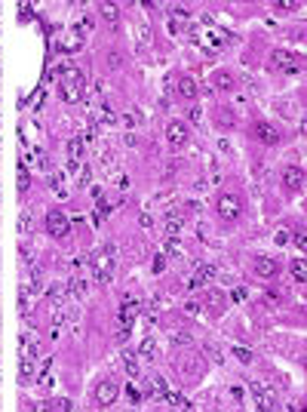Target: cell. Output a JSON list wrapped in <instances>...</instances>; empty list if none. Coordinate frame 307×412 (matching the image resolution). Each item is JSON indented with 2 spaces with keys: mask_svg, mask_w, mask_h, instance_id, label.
Wrapping results in <instances>:
<instances>
[{
  "mask_svg": "<svg viewBox=\"0 0 307 412\" xmlns=\"http://www.w3.org/2000/svg\"><path fill=\"white\" fill-rule=\"evenodd\" d=\"M89 268L98 283H111L114 268H117V243H105L101 249H95L89 255Z\"/></svg>",
  "mask_w": 307,
  "mask_h": 412,
  "instance_id": "cell-1",
  "label": "cell"
},
{
  "mask_svg": "<svg viewBox=\"0 0 307 412\" xmlns=\"http://www.w3.org/2000/svg\"><path fill=\"white\" fill-rule=\"evenodd\" d=\"M59 89H62V99L68 105L80 102L83 99V74L77 68H71V65H62L59 68Z\"/></svg>",
  "mask_w": 307,
  "mask_h": 412,
  "instance_id": "cell-2",
  "label": "cell"
},
{
  "mask_svg": "<svg viewBox=\"0 0 307 412\" xmlns=\"http://www.w3.org/2000/svg\"><path fill=\"white\" fill-rule=\"evenodd\" d=\"M215 209H218V215L224 221H237L243 215V200L237 194H218V206Z\"/></svg>",
  "mask_w": 307,
  "mask_h": 412,
  "instance_id": "cell-3",
  "label": "cell"
},
{
  "mask_svg": "<svg viewBox=\"0 0 307 412\" xmlns=\"http://www.w3.org/2000/svg\"><path fill=\"white\" fill-rule=\"evenodd\" d=\"M46 231L53 234V237H68V231H71V218L65 215V212H59V209H49L46 212Z\"/></svg>",
  "mask_w": 307,
  "mask_h": 412,
  "instance_id": "cell-4",
  "label": "cell"
},
{
  "mask_svg": "<svg viewBox=\"0 0 307 412\" xmlns=\"http://www.w3.org/2000/svg\"><path fill=\"white\" fill-rule=\"evenodd\" d=\"M271 68L274 71H286V74H298L301 71V65L295 62V56L286 53V50H274L271 53Z\"/></svg>",
  "mask_w": 307,
  "mask_h": 412,
  "instance_id": "cell-5",
  "label": "cell"
},
{
  "mask_svg": "<svg viewBox=\"0 0 307 412\" xmlns=\"http://www.w3.org/2000/svg\"><path fill=\"white\" fill-rule=\"evenodd\" d=\"M187 139H190V132H187V123H184V120H169V123H166V142H169L172 148H184Z\"/></svg>",
  "mask_w": 307,
  "mask_h": 412,
  "instance_id": "cell-6",
  "label": "cell"
},
{
  "mask_svg": "<svg viewBox=\"0 0 307 412\" xmlns=\"http://www.w3.org/2000/svg\"><path fill=\"white\" fill-rule=\"evenodd\" d=\"M249 388H252V394H255V403H258V409H274V406H277V400H274V391L267 388L264 382L252 379V382H249Z\"/></svg>",
  "mask_w": 307,
  "mask_h": 412,
  "instance_id": "cell-7",
  "label": "cell"
},
{
  "mask_svg": "<svg viewBox=\"0 0 307 412\" xmlns=\"http://www.w3.org/2000/svg\"><path fill=\"white\" fill-rule=\"evenodd\" d=\"M252 268H255V274H258V277H264V280H274V277L280 274L277 258H271V255H255Z\"/></svg>",
  "mask_w": 307,
  "mask_h": 412,
  "instance_id": "cell-8",
  "label": "cell"
},
{
  "mask_svg": "<svg viewBox=\"0 0 307 412\" xmlns=\"http://www.w3.org/2000/svg\"><path fill=\"white\" fill-rule=\"evenodd\" d=\"M117 394H120L117 382H101V385L95 388V403H98V406H111L114 400H117Z\"/></svg>",
  "mask_w": 307,
  "mask_h": 412,
  "instance_id": "cell-9",
  "label": "cell"
},
{
  "mask_svg": "<svg viewBox=\"0 0 307 412\" xmlns=\"http://www.w3.org/2000/svg\"><path fill=\"white\" fill-rule=\"evenodd\" d=\"M283 181H286V191H295V194H301V191H304V169H301V166H292V169H286Z\"/></svg>",
  "mask_w": 307,
  "mask_h": 412,
  "instance_id": "cell-10",
  "label": "cell"
},
{
  "mask_svg": "<svg viewBox=\"0 0 307 412\" xmlns=\"http://www.w3.org/2000/svg\"><path fill=\"white\" fill-rule=\"evenodd\" d=\"M141 311V305L135 302V298H123V302H120V326H132V320H135V314Z\"/></svg>",
  "mask_w": 307,
  "mask_h": 412,
  "instance_id": "cell-11",
  "label": "cell"
},
{
  "mask_svg": "<svg viewBox=\"0 0 307 412\" xmlns=\"http://www.w3.org/2000/svg\"><path fill=\"white\" fill-rule=\"evenodd\" d=\"M80 47H83V34L77 31V28H71L62 40H59V50H62V53H77Z\"/></svg>",
  "mask_w": 307,
  "mask_h": 412,
  "instance_id": "cell-12",
  "label": "cell"
},
{
  "mask_svg": "<svg viewBox=\"0 0 307 412\" xmlns=\"http://www.w3.org/2000/svg\"><path fill=\"white\" fill-rule=\"evenodd\" d=\"M255 139L261 145H277L280 142V132L271 126V123H255Z\"/></svg>",
  "mask_w": 307,
  "mask_h": 412,
  "instance_id": "cell-13",
  "label": "cell"
},
{
  "mask_svg": "<svg viewBox=\"0 0 307 412\" xmlns=\"http://www.w3.org/2000/svg\"><path fill=\"white\" fill-rule=\"evenodd\" d=\"M98 16L108 25H117L120 22V10H117V4H111V0H101V4H98Z\"/></svg>",
  "mask_w": 307,
  "mask_h": 412,
  "instance_id": "cell-14",
  "label": "cell"
},
{
  "mask_svg": "<svg viewBox=\"0 0 307 412\" xmlns=\"http://www.w3.org/2000/svg\"><path fill=\"white\" fill-rule=\"evenodd\" d=\"M169 342L175 348H190V345H194V332H190V329H175V332H169Z\"/></svg>",
  "mask_w": 307,
  "mask_h": 412,
  "instance_id": "cell-15",
  "label": "cell"
},
{
  "mask_svg": "<svg viewBox=\"0 0 307 412\" xmlns=\"http://www.w3.org/2000/svg\"><path fill=\"white\" fill-rule=\"evenodd\" d=\"M34 382V360L31 357H22V363H19V385L25 388V385H31Z\"/></svg>",
  "mask_w": 307,
  "mask_h": 412,
  "instance_id": "cell-16",
  "label": "cell"
},
{
  "mask_svg": "<svg viewBox=\"0 0 307 412\" xmlns=\"http://www.w3.org/2000/svg\"><path fill=\"white\" fill-rule=\"evenodd\" d=\"M95 117H98V123H105V126L117 123V114H114V108H111L108 102H98V108H95Z\"/></svg>",
  "mask_w": 307,
  "mask_h": 412,
  "instance_id": "cell-17",
  "label": "cell"
},
{
  "mask_svg": "<svg viewBox=\"0 0 307 412\" xmlns=\"http://www.w3.org/2000/svg\"><path fill=\"white\" fill-rule=\"evenodd\" d=\"M215 274H218V268H215V265H203V261H197V265H194V277H197L200 283L215 280Z\"/></svg>",
  "mask_w": 307,
  "mask_h": 412,
  "instance_id": "cell-18",
  "label": "cell"
},
{
  "mask_svg": "<svg viewBox=\"0 0 307 412\" xmlns=\"http://www.w3.org/2000/svg\"><path fill=\"white\" fill-rule=\"evenodd\" d=\"M31 231H34V215H31V209H25V212L19 215V234L28 240V237H31Z\"/></svg>",
  "mask_w": 307,
  "mask_h": 412,
  "instance_id": "cell-19",
  "label": "cell"
},
{
  "mask_svg": "<svg viewBox=\"0 0 307 412\" xmlns=\"http://www.w3.org/2000/svg\"><path fill=\"white\" fill-rule=\"evenodd\" d=\"M181 224H184V215H181V212L169 215V218H166V237H178V234H181Z\"/></svg>",
  "mask_w": 307,
  "mask_h": 412,
  "instance_id": "cell-20",
  "label": "cell"
},
{
  "mask_svg": "<svg viewBox=\"0 0 307 412\" xmlns=\"http://www.w3.org/2000/svg\"><path fill=\"white\" fill-rule=\"evenodd\" d=\"M178 93H181L184 99H194V96H197V80H194V77H181V80H178Z\"/></svg>",
  "mask_w": 307,
  "mask_h": 412,
  "instance_id": "cell-21",
  "label": "cell"
},
{
  "mask_svg": "<svg viewBox=\"0 0 307 412\" xmlns=\"http://www.w3.org/2000/svg\"><path fill=\"white\" fill-rule=\"evenodd\" d=\"M163 397H166V403H169L172 409H190V406H194V403H190L187 397H181V394H172V391H166Z\"/></svg>",
  "mask_w": 307,
  "mask_h": 412,
  "instance_id": "cell-22",
  "label": "cell"
},
{
  "mask_svg": "<svg viewBox=\"0 0 307 412\" xmlns=\"http://www.w3.org/2000/svg\"><path fill=\"white\" fill-rule=\"evenodd\" d=\"M138 354L150 363V360H157V342H154V339H144L141 342V348H138Z\"/></svg>",
  "mask_w": 307,
  "mask_h": 412,
  "instance_id": "cell-23",
  "label": "cell"
},
{
  "mask_svg": "<svg viewBox=\"0 0 307 412\" xmlns=\"http://www.w3.org/2000/svg\"><path fill=\"white\" fill-rule=\"evenodd\" d=\"M123 366H126V376L129 379H138V360H135V354L123 351Z\"/></svg>",
  "mask_w": 307,
  "mask_h": 412,
  "instance_id": "cell-24",
  "label": "cell"
},
{
  "mask_svg": "<svg viewBox=\"0 0 307 412\" xmlns=\"http://www.w3.org/2000/svg\"><path fill=\"white\" fill-rule=\"evenodd\" d=\"M166 255H169V258H181V255H184V246H181L178 237H169V240H166Z\"/></svg>",
  "mask_w": 307,
  "mask_h": 412,
  "instance_id": "cell-25",
  "label": "cell"
},
{
  "mask_svg": "<svg viewBox=\"0 0 307 412\" xmlns=\"http://www.w3.org/2000/svg\"><path fill=\"white\" fill-rule=\"evenodd\" d=\"M68 154H71V160H80V157H83V142L77 139V135L68 139Z\"/></svg>",
  "mask_w": 307,
  "mask_h": 412,
  "instance_id": "cell-26",
  "label": "cell"
},
{
  "mask_svg": "<svg viewBox=\"0 0 307 412\" xmlns=\"http://www.w3.org/2000/svg\"><path fill=\"white\" fill-rule=\"evenodd\" d=\"M49 178H53V181H49V185H53V191H56L59 197H65V194H68V188H65V185H62V181H65V175L53 169V172H49Z\"/></svg>",
  "mask_w": 307,
  "mask_h": 412,
  "instance_id": "cell-27",
  "label": "cell"
},
{
  "mask_svg": "<svg viewBox=\"0 0 307 412\" xmlns=\"http://www.w3.org/2000/svg\"><path fill=\"white\" fill-rule=\"evenodd\" d=\"M292 277L304 283V277H307V265H304V258H295V261H292Z\"/></svg>",
  "mask_w": 307,
  "mask_h": 412,
  "instance_id": "cell-28",
  "label": "cell"
},
{
  "mask_svg": "<svg viewBox=\"0 0 307 412\" xmlns=\"http://www.w3.org/2000/svg\"><path fill=\"white\" fill-rule=\"evenodd\" d=\"M215 86L218 89H234V77H230L227 71H221V74H215Z\"/></svg>",
  "mask_w": 307,
  "mask_h": 412,
  "instance_id": "cell-29",
  "label": "cell"
},
{
  "mask_svg": "<svg viewBox=\"0 0 307 412\" xmlns=\"http://www.w3.org/2000/svg\"><path fill=\"white\" fill-rule=\"evenodd\" d=\"M46 409H56V412H68V409H71V403H68L65 397H56V400H49V403H46Z\"/></svg>",
  "mask_w": 307,
  "mask_h": 412,
  "instance_id": "cell-30",
  "label": "cell"
},
{
  "mask_svg": "<svg viewBox=\"0 0 307 412\" xmlns=\"http://www.w3.org/2000/svg\"><path fill=\"white\" fill-rule=\"evenodd\" d=\"M218 123H221V126H234V117H230V111H227V108H221V111H218Z\"/></svg>",
  "mask_w": 307,
  "mask_h": 412,
  "instance_id": "cell-31",
  "label": "cell"
},
{
  "mask_svg": "<svg viewBox=\"0 0 307 412\" xmlns=\"http://www.w3.org/2000/svg\"><path fill=\"white\" fill-rule=\"evenodd\" d=\"M234 354H237V360H243V363L252 360V351H249V348H234Z\"/></svg>",
  "mask_w": 307,
  "mask_h": 412,
  "instance_id": "cell-32",
  "label": "cell"
},
{
  "mask_svg": "<svg viewBox=\"0 0 307 412\" xmlns=\"http://www.w3.org/2000/svg\"><path fill=\"white\" fill-rule=\"evenodd\" d=\"M89 178H92V172L83 166V169H80V181H77V188H86V185H89Z\"/></svg>",
  "mask_w": 307,
  "mask_h": 412,
  "instance_id": "cell-33",
  "label": "cell"
},
{
  "mask_svg": "<svg viewBox=\"0 0 307 412\" xmlns=\"http://www.w3.org/2000/svg\"><path fill=\"white\" fill-rule=\"evenodd\" d=\"M114 166H117V157L108 151V154H105V172H114Z\"/></svg>",
  "mask_w": 307,
  "mask_h": 412,
  "instance_id": "cell-34",
  "label": "cell"
},
{
  "mask_svg": "<svg viewBox=\"0 0 307 412\" xmlns=\"http://www.w3.org/2000/svg\"><path fill=\"white\" fill-rule=\"evenodd\" d=\"M295 246H298V252H304V249H307V237H304V231H298V234H295Z\"/></svg>",
  "mask_w": 307,
  "mask_h": 412,
  "instance_id": "cell-35",
  "label": "cell"
},
{
  "mask_svg": "<svg viewBox=\"0 0 307 412\" xmlns=\"http://www.w3.org/2000/svg\"><path fill=\"white\" fill-rule=\"evenodd\" d=\"M206 351H209V354H212V360H215V363H224V354H218V348H215V345H212V342H209V345H206Z\"/></svg>",
  "mask_w": 307,
  "mask_h": 412,
  "instance_id": "cell-36",
  "label": "cell"
},
{
  "mask_svg": "<svg viewBox=\"0 0 307 412\" xmlns=\"http://www.w3.org/2000/svg\"><path fill=\"white\" fill-rule=\"evenodd\" d=\"M187 117L194 120V123H200V117H203V111H200V108L194 105V108H187Z\"/></svg>",
  "mask_w": 307,
  "mask_h": 412,
  "instance_id": "cell-37",
  "label": "cell"
},
{
  "mask_svg": "<svg viewBox=\"0 0 307 412\" xmlns=\"http://www.w3.org/2000/svg\"><path fill=\"white\" fill-rule=\"evenodd\" d=\"M19 191H22V194L28 191V172H25V166H22V172H19Z\"/></svg>",
  "mask_w": 307,
  "mask_h": 412,
  "instance_id": "cell-38",
  "label": "cell"
},
{
  "mask_svg": "<svg viewBox=\"0 0 307 412\" xmlns=\"http://www.w3.org/2000/svg\"><path fill=\"white\" fill-rule=\"evenodd\" d=\"M114 185H117L120 191H126V188H129V178H126V175H114Z\"/></svg>",
  "mask_w": 307,
  "mask_h": 412,
  "instance_id": "cell-39",
  "label": "cell"
},
{
  "mask_svg": "<svg viewBox=\"0 0 307 412\" xmlns=\"http://www.w3.org/2000/svg\"><path fill=\"white\" fill-rule=\"evenodd\" d=\"M138 221H141V228H150V224H154L150 212H141V215H138Z\"/></svg>",
  "mask_w": 307,
  "mask_h": 412,
  "instance_id": "cell-40",
  "label": "cell"
},
{
  "mask_svg": "<svg viewBox=\"0 0 307 412\" xmlns=\"http://www.w3.org/2000/svg\"><path fill=\"white\" fill-rule=\"evenodd\" d=\"M163 268H166V258H163V255H157V258H154V271H157V274H160Z\"/></svg>",
  "mask_w": 307,
  "mask_h": 412,
  "instance_id": "cell-41",
  "label": "cell"
},
{
  "mask_svg": "<svg viewBox=\"0 0 307 412\" xmlns=\"http://www.w3.org/2000/svg\"><path fill=\"white\" fill-rule=\"evenodd\" d=\"M184 314H200V305H197V302H187V305H184Z\"/></svg>",
  "mask_w": 307,
  "mask_h": 412,
  "instance_id": "cell-42",
  "label": "cell"
},
{
  "mask_svg": "<svg viewBox=\"0 0 307 412\" xmlns=\"http://www.w3.org/2000/svg\"><path fill=\"white\" fill-rule=\"evenodd\" d=\"M31 16H34V7H25V4H22V22L31 19Z\"/></svg>",
  "mask_w": 307,
  "mask_h": 412,
  "instance_id": "cell-43",
  "label": "cell"
},
{
  "mask_svg": "<svg viewBox=\"0 0 307 412\" xmlns=\"http://www.w3.org/2000/svg\"><path fill=\"white\" fill-rule=\"evenodd\" d=\"M246 298V289H234V302H243Z\"/></svg>",
  "mask_w": 307,
  "mask_h": 412,
  "instance_id": "cell-44",
  "label": "cell"
}]
</instances>
